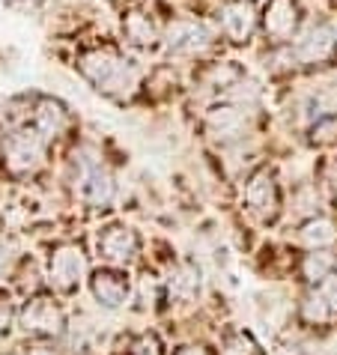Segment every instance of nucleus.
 <instances>
[{
    "mask_svg": "<svg viewBox=\"0 0 337 355\" xmlns=\"http://www.w3.org/2000/svg\"><path fill=\"white\" fill-rule=\"evenodd\" d=\"M254 352H257L254 340L248 338V334H242V331L230 334V338L221 343V355H254Z\"/></svg>",
    "mask_w": 337,
    "mask_h": 355,
    "instance_id": "aec40b11",
    "label": "nucleus"
},
{
    "mask_svg": "<svg viewBox=\"0 0 337 355\" xmlns=\"http://www.w3.org/2000/svg\"><path fill=\"white\" fill-rule=\"evenodd\" d=\"M331 180H334V185H337V162H334V167H331Z\"/></svg>",
    "mask_w": 337,
    "mask_h": 355,
    "instance_id": "393cba45",
    "label": "nucleus"
},
{
    "mask_svg": "<svg viewBox=\"0 0 337 355\" xmlns=\"http://www.w3.org/2000/svg\"><path fill=\"white\" fill-rule=\"evenodd\" d=\"M245 200L248 206L260 215V218H275L277 212V185H275V176L269 171H260L251 176L245 189Z\"/></svg>",
    "mask_w": 337,
    "mask_h": 355,
    "instance_id": "9d476101",
    "label": "nucleus"
},
{
    "mask_svg": "<svg viewBox=\"0 0 337 355\" xmlns=\"http://www.w3.org/2000/svg\"><path fill=\"white\" fill-rule=\"evenodd\" d=\"M9 329V304L0 302V334H3Z\"/></svg>",
    "mask_w": 337,
    "mask_h": 355,
    "instance_id": "b1692460",
    "label": "nucleus"
},
{
    "mask_svg": "<svg viewBox=\"0 0 337 355\" xmlns=\"http://www.w3.org/2000/svg\"><path fill=\"white\" fill-rule=\"evenodd\" d=\"M87 272V260L78 245H60L51 254V263H48V278H51V287H57L60 293H72L78 284H81Z\"/></svg>",
    "mask_w": 337,
    "mask_h": 355,
    "instance_id": "20e7f679",
    "label": "nucleus"
},
{
    "mask_svg": "<svg viewBox=\"0 0 337 355\" xmlns=\"http://www.w3.org/2000/svg\"><path fill=\"white\" fill-rule=\"evenodd\" d=\"M45 141L48 137L42 132H18L6 141L3 146V162L12 173H33L42 167V159H45Z\"/></svg>",
    "mask_w": 337,
    "mask_h": 355,
    "instance_id": "f03ea898",
    "label": "nucleus"
},
{
    "mask_svg": "<svg viewBox=\"0 0 337 355\" xmlns=\"http://www.w3.org/2000/svg\"><path fill=\"white\" fill-rule=\"evenodd\" d=\"M334 54H337V33L329 24L307 27V33L293 48V60H299L304 66H322L334 60Z\"/></svg>",
    "mask_w": 337,
    "mask_h": 355,
    "instance_id": "7ed1b4c3",
    "label": "nucleus"
},
{
    "mask_svg": "<svg viewBox=\"0 0 337 355\" xmlns=\"http://www.w3.org/2000/svg\"><path fill=\"white\" fill-rule=\"evenodd\" d=\"M331 266H334L331 254L313 251V254H307V257H304L302 272H304V278H307V281H320V284H322V281L331 275Z\"/></svg>",
    "mask_w": 337,
    "mask_h": 355,
    "instance_id": "a211bd4d",
    "label": "nucleus"
},
{
    "mask_svg": "<svg viewBox=\"0 0 337 355\" xmlns=\"http://www.w3.org/2000/svg\"><path fill=\"white\" fill-rule=\"evenodd\" d=\"M33 355H51V352H33Z\"/></svg>",
    "mask_w": 337,
    "mask_h": 355,
    "instance_id": "a878e982",
    "label": "nucleus"
},
{
    "mask_svg": "<svg viewBox=\"0 0 337 355\" xmlns=\"http://www.w3.org/2000/svg\"><path fill=\"white\" fill-rule=\"evenodd\" d=\"M302 313H304L307 322H325L331 317V308H329V302L322 299V293H313V295H307L304 299Z\"/></svg>",
    "mask_w": 337,
    "mask_h": 355,
    "instance_id": "6ab92c4d",
    "label": "nucleus"
},
{
    "mask_svg": "<svg viewBox=\"0 0 337 355\" xmlns=\"http://www.w3.org/2000/svg\"><path fill=\"white\" fill-rule=\"evenodd\" d=\"M200 290V272L194 269V266H182V269H176V275L171 278V293L176 299H191Z\"/></svg>",
    "mask_w": 337,
    "mask_h": 355,
    "instance_id": "f3484780",
    "label": "nucleus"
},
{
    "mask_svg": "<svg viewBox=\"0 0 337 355\" xmlns=\"http://www.w3.org/2000/svg\"><path fill=\"white\" fill-rule=\"evenodd\" d=\"M337 137V114H329L322 120H316V125L311 129V141L313 144H331Z\"/></svg>",
    "mask_w": 337,
    "mask_h": 355,
    "instance_id": "412c9836",
    "label": "nucleus"
},
{
    "mask_svg": "<svg viewBox=\"0 0 337 355\" xmlns=\"http://www.w3.org/2000/svg\"><path fill=\"white\" fill-rule=\"evenodd\" d=\"M132 355H162V347H158V340L153 338V334H144V338L135 343Z\"/></svg>",
    "mask_w": 337,
    "mask_h": 355,
    "instance_id": "4be33fe9",
    "label": "nucleus"
},
{
    "mask_svg": "<svg viewBox=\"0 0 337 355\" xmlns=\"http://www.w3.org/2000/svg\"><path fill=\"white\" fill-rule=\"evenodd\" d=\"M295 27H299V6H295V0H269V6H266L263 12V31L269 39L275 42H286Z\"/></svg>",
    "mask_w": 337,
    "mask_h": 355,
    "instance_id": "6e6552de",
    "label": "nucleus"
},
{
    "mask_svg": "<svg viewBox=\"0 0 337 355\" xmlns=\"http://www.w3.org/2000/svg\"><path fill=\"white\" fill-rule=\"evenodd\" d=\"M257 18L260 15H257L254 0H230L221 9V31L233 42H248L257 31Z\"/></svg>",
    "mask_w": 337,
    "mask_h": 355,
    "instance_id": "423d86ee",
    "label": "nucleus"
},
{
    "mask_svg": "<svg viewBox=\"0 0 337 355\" xmlns=\"http://www.w3.org/2000/svg\"><path fill=\"white\" fill-rule=\"evenodd\" d=\"M322 299L329 302V308H331V313H337V275H329V278L322 281Z\"/></svg>",
    "mask_w": 337,
    "mask_h": 355,
    "instance_id": "5701e85b",
    "label": "nucleus"
},
{
    "mask_svg": "<svg viewBox=\"0 0 337 355\" xmlns=\"http://www.w3.org/2000/svg\"><path fill=\"white\" fill-rule=\"evenodd\" d=\"M337 239V230L331 221H322V218H313L302 227V242L311 245V248H322V245H331Z\"/></svg>",
    "mask_w": 337,
    "mask_h": 355,
    "instance_id": "2eb2a0df",
    "label": "nucleus"
},
{
    "mask_svg": "<svg viewBox=\"0 0 337 355\" xmlns=\"http://www.w3.org/2000/svg\"><path fill=\"white\" fill-rule=\"evenodd\" d=\"M98 254L114 263V266H126L135 260L137 254V233L132 227H123V224H114L98 236Z\"/></svg>",
    "mask_w": 337,
    "mask_h": 355,
    "instance_id": "0eeeda50",
    "label": "nucleus"
},
{
    "mask_svg": "<svg viewBox=\"0 0 337 355\" xmlns=\"http://www.w3.org/2000/svg\"><path fill=\"white\" fill-rule=\"evenodd\" d=\"M212 42V33L197 21H176L167 31V48L173 54H200Z\"/></svg>",
    "mask_w": 337,
    "mask_h": 355,
    "instance_id": "1a4fd4ad",
    "label": "nucleus"
},
{
    "mask_svg": "<svg viewBox=\"0 0 337 355\" xmlns=\"http://www.w3.org/2000/svg\"><path fill=\"white\" fill-rule=\"evenodd\" d=\"M33 125H36V132H42L45 137H57V135H63V129L69 125V114L60 102L42 98L33 111Z\"/></svg>",
    "mask_w": 337,
    "mask_h": 355,
    "instance_id": "4468645a",
    "label": "nucleus"
},
{
    "mask_svg": "<svg viewBox=\"0 0 337 355\" xmlns=\"http://www.w3.org/2000/svg\"><path fill=\"white\" fill-rule=\"evenodd\" d=\"M78 66H81L87 81L105 96L128 98L137 87V69L114 51H102V48L87 51V54H81Z\"/></svg>",
    "mask_w": 337,
    "mask_h": 355,
    "instance_id": "f257e3e1",
    "label": "nucleus"
},
{
    "mask_svg": "<svg viewBox=\"0 0 337 355\" xmlns=\"http://www.w3.org/2000/svg\"><path fill=\"white\" fill-rule=\"evenodd\" d=\"M123 31H126V36L132 39L135 45H153L155 42V27H153V21L146 18L144 12H135V15H128L126 18V24H123Z\"/></svg>",
    "mask_w": 337,
    "mask_h": 355,
    "instance_id": "dca6fc26",
    "label": "nucleus"
},
{
    "mask_svg": "<svg viewBox=\"0 0 337 355\" xmlns=\"http://www.w3.org/2000/svg\"><path fill=\"white\" fill-rule=\"evenodd\" d=\"M114 180H111V173L105 171V167H98L93 164L90 171L84 173V185H81V197L90 206H107L114 200Z\"/></svg>",
    "mask_w": 337,
    "mask_h": 355,
    "instance_id": "ddd939ff",
    "label": "nucleus"
},
{
    "mask_svg": "<svg viewBox=\"0 0 337 355\" xmlns=\"http://www.w3.org/2000/svg\"><path fill=\"white\" fill-rule=\"evenodd\" d=\"M21 325L27 331H33V334H42V338H54V334L63 331L66 317H63V311H60V304H57V302L39 295V299L24 304Z\"/></svg>",
    "mask_w": 337,
    "mask_h": 355,
    "instance_id": "39448f33",
    "label": "nucleus"
},
{
    "mask_svg": "<svg viewBox=\"0 0 337 355\" xmlns=\"http://www.w3.org/2000/svg\"><path fill=\"white\" fill-rule=\"evenodd\" d=\"M245 125H248L245 107L224 105V107H215V111L209 114V132H212V137H218V141H233V137H242Z\"/></svg>",
    "mask_w": 337,
    "mask_h": 355,
    "instance_id": "9b49d317",
    "label": "nucleus"
},
{
    "mask_svg": "<svg viewBox=\"0 0 337 355\" xmlns=\"http://www.w3.org/2000/svg\"><path fill=\"white\" fill-rule=\"evenodd\" d=\"M93 293L105 308H120L128 295V278L120 272H111V269L96 272L93 275Z\"/></svg>",
    "mask_w": 337,
    "mask_h": 355,
    "instance_id": "f8f14e48",
    "label": "nucleus"
}]
</instances>
